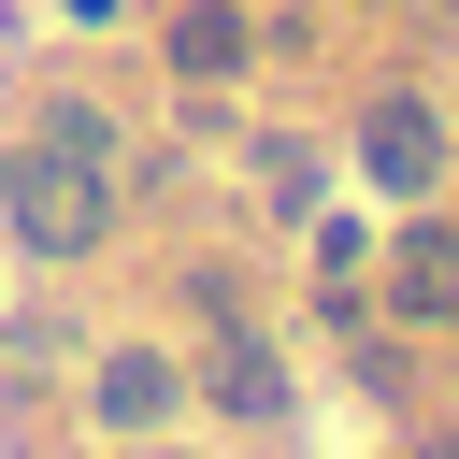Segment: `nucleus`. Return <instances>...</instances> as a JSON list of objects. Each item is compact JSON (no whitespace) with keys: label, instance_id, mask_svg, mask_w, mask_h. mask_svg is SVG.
<instances>
[{"label":"nucleus","instance_id":"obj_4","mask_svg":"<svg viewBox=\"0 0 459 459\" xmlns=\"http://www.w3.org/2000/svg\"><path fill=\"white\" fill-rule=\"evenodd\" d=\"M100 416H129V430L172 416V373H158V359H115V373H100Z\"/></svg>","mask_w":459,"mask_h":459},{"label":"nucleus","instance_id":"obj_2","mask_svg":"<svg viewBox=\"0 0 459 459\" xmlns=\"http://www.w3.org/2000/svg\"><path fill=\"white\" fill-rule=\"evenodd\" d=\"M430 158H445V129H430L416 100H387V115H373V172H387V186H430Z\"/></svg>","mask_w":459,"mask_h":459},{"label":"nucleus","instance_id":"obj_5","mask_svg":"<svg viewBox=\"0 0 459 459\" xmlns=\"http://www.w3.org/2000/svg\"><path fill=\"white\" fill-rule=\"evenodd\" d=\"M172 57H186V72H244V14H186Z\"/></svg>","mask_w":459,"mask_h":459},{"label":"nucleus","instance_id":"obj_1","mask_svg":"<svg viewBox=\"0 0 459 459\" xmlns=\"http://www.w3.org/2000/svg\"><path fill=\"white\" fill-rule=\"evenodd\" d=\"M14 215H29V244H86V230H100V186H72L57 143H43V172L14 186Z\"/></svg>","mask_w":459,"mask_h":459},{"label":"nucleus","instance_id":"obj_3","mask_svg":"<svg viewBox=\"0 0 459 459\" xmlns=\"http://www.w3.org/2000/svg\"><path fill=\"white\" fill-rule=\"evenodd\" d=\"M402 301H416V316H459V244H445V230L402 244Z\"/></svg>","mask_w":459,"mask_h":459}]
</instances>
